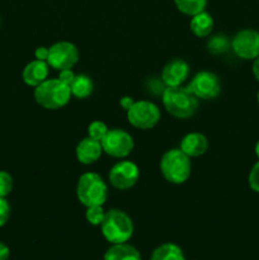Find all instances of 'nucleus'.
I'll use <instances>...</instances> for the list:
<instances>
[{
	"label": "nucleus",
	"mask_w": 259,
	"mask_h": 260,
	"mask_svg": "<svg viewBox=\"0 0 259 260\" xmlns=\"http://www.w3.org/2000/svg\"><path fill=\"white\" fill-rule=\"evenodd\" d=\"M165 111L178 119L190 118L197 112L200 99L190 93L187 86H167L163 91Z\"/></svg>",
	"instance_id": "f257e3e1"
},
{
	"label": "nucleus",
	"mask_w": 259,
	"mask_h": 260,
	"mask_svg": "<svg viewBox=\"0 0 259 260\" xmlns=\"http://www.w3.org/2000/svg\"><path fill=\"white\" fill-rule=\"evenodd\" d=\"M101 231L103 238L112 245L127 243L134 235L135 228L132 218L124 211L112 208L106 212Z\"/></svg>",
	"instance_id": "f03ea898"
},
{
	"label": "nucleus",
	"mask_w": 259,
	"mask_h": 260,
	"mask_svg": "<svg viewBox=\"0 0 259 260\" xmlns=\"http://www.w3.org/2000/svg\"><path fill=\"white\" fill-rule=\"evenodd\" d=\"M33 96L38 106L45 109H55L63 108L71 99L70 86L58 78L47 79L40 85H37L33 91Z\"/></svg>",
	"instance_id": "7ed1b4c3"
},
{
	"label": "nucleus",
	"mask_w": 259,
	"mask_h": 260,
	"mask_svg": "<svg viewBox=\"0 0 259 260\" xmlns=\"http://www.w3.org/2000/svg\"><path fill=\"white\" fill-rule=\"evenodd\" d=\"M160 173L167 182L172 184H183L192 173V162L180 149H170L163 154L160 160Z\"/></svg>",
	"instance_id": "20e7f679"
},
{
	"label": "nucleus",
	"mask_w": 259,
	"mask_h": 260,
	"mask_svg": "<svg viewBox=\"0 0 259 260\" xmlns=\"http://www.w3.org/2000/svg\"><path fill=\"white\" fill-rule=\"evenodd\" d=\"M76 197L85 208L103 206L108 198V185L96 173H84L76 184Z\"/></svg>",
	"instance_id": "39448f33"
},
{
	"label": "nucleus",
	"mask_w": 259,
	"mask_h": 260,
	"mask_svg": "<svg viewBox=\"0 0 259 260\" xmlns=\"http://www.w3.org/2000/svg\"><path fill=\"white\" fill-rule=\"evenodd\" d=\"M161 118L160 108L150 101H139L127 111V121L139 129H151Z\"/></svg>",
	"instance_id": "423d86ee"
},
{
	"label": "nucleus",
	"mask_w": 259,
	"mask_h": 260,
	"mask_svg": "<svg viewBox=\"0 0 259 260\" xmlns=\"http://www.w3.org/2000/svg\"><path fill=\"white\" fill-rule=\"evenodd\" d=\"M103 152L116 159H124L132 152L135 147L134 139L127 131L122 128H112L107 132L101 141Z\"/></svg>",
	"instance_id": "0eeeda50"
},
{
	"label": "nucleus",
	"mask_w": 259,
	"mask_h": 260,
	"mask_svg": "<svg viewBox=\"0 0 259 260\" xmlns=\"http://www.w3.org/2000/svg\"><path fill=\"white\" fill-rule=\"evenodd\" d=\"M78 61V47L69 41H60L48 48L47 63L55 70L61 71L65 69H73Z\"/></svg>",
	"instance_id": "6e6552de"
},
{
	"label": "nucleus",
	"mask_w": 259,
	"mask_h": 260,
	"mask_svg": "<svg viewBox=\"0 0 259 260\" xmlns=\"http://www.w3.org/2000/svg\"><path fill=\"white\" fill-rule=\"evenodd\" d=\"M140 178V169L134 161L121 160L108 173L109 184L118 190L131 189Z\"/></svg>",
	"instance_id": "1a4fd4ad"
},
{
	"label": "nucleus",
	"mask_w": 259,
	"mask_h": 260,
	"mask_svg": "<svg viewBox=\"0 0 259 260\" xmlns=\"http://www.w3.org/2000/svg\"><path fill=\"white\" fill-rule=\"evenodd\" d=\"M231 50L241 60H254L259 56V32L253 28L241 29L231 41Z\"/></svg>",
	"instance_id": "9d476101"
},
{
	"label": "nucleus",
	"mask_w": 259,
	"mask_h": 260,
	"mask_svg": "<svg viewBox=\"0 0 259 260\" xmlns=\"http://www.w3.org/2000/svg\"><path fill=\"white\" fill-rule=\"evenodd\" d=\"M187 88L198 99L211 101V99H215L220 94L221 83L216 74L211 73V71H200V73L193 76Z\"/></svg>",
	"instance_id": "9b49d317"
},
{
	"label": "nucleus",
	"mask_w": 259,
	"mask_h": 260,
	"mask_svg": "<svg viewBox=\"0 0 259 260\" xmlns=\"http://www.w3.org/2000/svg\"><path fill=\"white\" fill-rule=\"evenodd\" d=\"M189 76V65L183 58H173L161 71L165 86H182Z\"/></svg>",
	"instance_id": "f8f14e48"
},
{
	"label": "nucleus",
	"mask_w": 259,
	"mask_h": 260,
	"mask_svg": "<svg viewBox=\"0 0 259 260\" xmlns=\"http://www.w3.org/2000/svg\"><path fill=\"white\" fill-rule=\"evenodd\" d=\"M103 154L101 141L91 139V137H85L81 140L75 149L76 159L83 165H91L99 160V157Z\"/></svg>",
	"instance_id": "ddd939ff"
},
{
	"label": "nucleus",
	"mask_w": 259,
	"mask_h": 260,
	"mask_svg": "<svg viewBox=\"0 0 259 260\" xmlns=\"http://www.w3.org/2000/svg\"><path fill=\"white\" fill-rule=\"evenodd\" d=\"M48 74H50V65L47 63V61L37 60L36 58V60L30 61V62H28L24 66L22 73V79L24 84H27L28 86L36 88L41 83L47 80Z\"/></svg>",
	"instance_id": "4468645a"
},
{
	"label": "nucleus",
	"mask_w": 259,
	"mask_h": 260,
	"mask_svg": "<svg viewBox=\"0 0 259 260\" xmlns=\"http://www.w3.org/2000/svg\"><path fill=\"white\" fill-rule=\"evenodd\" d=\"M179 149L188 157H198L207 151L208 140L201 132H190L183 137Z\"/></svg>",
	"instance_id": "2eb2a0df"
},
{
	"label": "nucleus",
	"mask_w": 259,
	"mask_h": 260,
	"mask_svg": "<svg viewBox=\"0 0 259 260\" xmlns=\"http://www.w3.org/2000/svg\"><path fill=\"white\" fill-rule=\"evenodd\" d=\"M103 260H141V254L127 243L112 244L104 253Z\"/></svg>",
	"instance_id": "dca6fc26"
},
{
	"label": "nucleus",
	"mask_w": 259,
	"mask_h": 260,
	"mask_svg": "<svg viewBox=\"0 0 259 260\" xmlns=\"http://www.w3.org/2000/svg\"><path fill=\"white\" fill-rule=\"evenodd\" d=\"M190 32L198 38H205L211 35L213 29V18L206 10L190 17L189 22Z\"/></svg>",
	"instance_id": "f3484780"
},
{
	"label": "nucleus",
	"mask_w": 259,
	"mask_h": 260,
	"mask_svg": "<svg viewBox=\"0 0 259 260\" xmlns=\"http://www.w3.org/2000/svg\"><path fill=\"white\" fill-rule=\"evenodd\" d=\"M150 260H185L182 248L174 243H164L154 249Z\"/></svg>",
	"instance_id": "a211bd4d"
},
{
	"label": "nucleus",
	"mask_w": 259,
	"mask_h": 260,
	"mask_svg": "<svg viewBox=\"0 0 259 260\" xmlns=\"http://www.w3.org/2000/svg\"><path fill=\"white\" fill-rule=\"evenodd\" d=\"M71 95L75 96L78 99H85L91 95L94 90V84L93 80L89 78L88 75L84 74H79L75 76L74 81L70 85Z\"/></svg>",
	"instance_id": "6ab92c4d"
},
{
	"label": "nucleus",
	"mask_w": 259,
	"mask_h": 260,
	"mask_svg": "<svg viewBox=\"0 0 259 260\" xmlns=\"http://www.w3.org/2000/svg\"><path fill=\"white\" fill-rule=\"evenodd\" d=\"M174 4L182 14L193 17L206 9L207 0H174Z\"/></svg>",
	"instance_id": "aec40b11"
},
{
	"label": "nucleus",
	"mask_w": 259,
	"mask_h": 260,
	"mask_svg": "<svg viewBox=\"0 0 259 260\" xmlns=\"http://www.w3.org/2000/svg\"><path fill=\"white\" fill-rule=\"evenodd\" d=\"M231 47V42L225 37V36H213L208 40L207 48L213 55H220V53L226 52Z\"/></svg>",
	"instance_id": "412c9836"
},
{
	"label": "nucleus",
	"mask_w": 259,
	"mask_h": 260,
	"mask_svg": "<svg viewBox=\"0 0 259 260\" xmlns=\"http://www.w3.org/2000/svg\"><path fill=\"white\" fill-rule=\"evenodd\" d=\"M104 216H106V211H104L103 206H90V207H86L85 220L90 225L101 226V223L104 220Z\"/></svg>",
	"instance_id": "4be33fe9"
},
{
	"label": "nucleus",
	"mask_w": 259,
	"mask_h": 260,
	"mask_svg": "<svg viewBox=\"0 0 259 260\" xmlns=\"http://www.w3.org/2000/svg\"><path fill=\"white\" fill-rule=\"evenodd\" d=\"M108 131L109 128L103 121H93L88 126V136L96 140V141H102Z\"/></svg>",
	"instance_id": "5701e85b"
},
{
	"label": "nucleus",
	"mask_w": 259,
	"mask_h": 260,
	"mask_svg": "<svg viewBox=\"0 0 259 260\" xmlns=\"http://www.w3.org/2000/svg\"><path fill=\"white\" fill-rule=\"evenodd\" d=\"M14 187V180L13 177L5 170H0V197H5L12 193Z\"/></svg>",
	"instance_id": "b1692460"
},
{
	"label": "nucleus",
	"mask_w": 259,
	"mask_h": 260,
	"mask_svg": "<svg viewBox=\"0 0 259 260\" xmlns=\"http://www.w3.org/2000/svg\"><path fill=\"white\" fill-rule=\"evenodd\" d=\"M248 183L253 192L259 193V161H256L249 172Z\"/></svg>",
	"instance_id": "393cba45"
},
{
	"label": "nucleus",
	"mask_w": 259,
	"mask_h": 260,
	"mask_svg": "<svg viewBox=\"0 0 259 260\" xmlns=\"http://www.w3.org/2000/svg\"><path fill=\"white\" fill-rule=\"evenodd\" d=\"M10 217V205L5 197H0V228L7 225Z\"/></svg>",
	"instance_id": "a878e982"
},
{
	"label": "nucleus",
	"mask_w": 259,
	"mask_h": 260,
	"mask_svg": "<svg viewBox=\"0 0 259 260\" xmlns=\"http://www.w3.org/2000/svg\"><path fill=\"white\" fill-rule=\"evenodd\" d=\"M75 73L73 71V69H65V70H61L58 71V79H60L62 83H65L66 85L70 86L71 83L74 81L75 79Z\"/></svg>",
	"instance_id": "bb28decb"
},
{
	"label": "nucleus",
	"mask_w": 259,
	"mask_h": 260,
	"mask_svg": "<svg viewBox=\"0 0 259 260\" xmlns=\"http://www.w3.org/2000/svg\"><path fill=\"white\" fill-rule=\"evenodd\" d=\"M35 57L37 58V60L47 61V57H48V48H47V47H43V46H41V47L36 48V51H35Z\"/></svg>",
	"instance_id": "cd10ccee"
},
{
	"label": "nucleus",
	"mask_w": 259,
	"mask_h": 260,
	"mask_svg": "<svg viewBox=\"0 0 259 260\" xmlns=\"http://www.w3.org/2000/svg\"><path fill=\"white\" fill-rule=\"evenodd\" d=\"M135 103V101L134 99L131 98V96H128V95H124V96H122L121 99H119V106L122 107V109H124V111H128L130 108H131L132 107V104Z\"/></svg>",
	"instance_id": "c85d7f7f"
},
{
	"label": "nucleus",
	"mask_w": 259,
	"mask_h": 260,
	"mask_svg": "<svg viewBox=\"0 0 259 260\" xmlns=\"http://www.w3.org/2000/svg\"><path fill=\"white\" fill-rule=\"evenodd\" d=\"M10 256V250L7 244L0 241V260H8Z\"/></svg>",
	"instance_id": "c756f323"
},
{
	"label": "nucleus",
	"mask_w": 259,
	"mask_h": 260,
	"mask_svg": "<svg viewBox=\"0 0 259 260\" xmlns=\"http://www.w3.org/2000/svg\"><path fill=\"white\" fill-rule=\"evenodd\" d=\"M251 71H253V75H254V78H255V80L259 83V56L253 60Z\"/></svg>",
	"instance_id": "7c9ffc66"
},
{
	"label": "nucleus",
	"mask_w": 259,
	"mask_h": 260,
	"mask_svg": "<svg viewBox=\"0 0 259 260\" xmlns=\"http://www.w3.org/2000/svg\"><path fill=\"white\" fill-rule=\"evenodd\" d=\"M254 151H255L256 157H258V159H259V140H258V141H256L255 147H254Z\"/></svg>",
	"instance_id": "2f4dec72"
},
{
	"label": "nucleus",
	"mask_w": 259,
	"mask_h": 260,
	"mask_svg": "<svg viewBox=\"0 0 259 260\" xmlns=\"http://www.w3.org/2000/svg\"><path fill=\"white\" fill-rule=\"evenodd\" d=\"M256 101H258V103H259V90H258V93H256Z\"/></svg>",
	"instance_id": "473e14b6"
},
{
	"label": "nucleus",
	"mask_w": 259,
	"mask_h": 260,
	"mask_svg": "<svg viewBox=\"0 0 259 260\" xmlns=\"http://www.w3.org/2000/svg\"><path fill=\"white\" fill-rule=\"evenodd\" d=\"M0 25H2V18H0Z\"/></svg>",
	"instance_id": "72a5a7b5"
}]
</instances>
